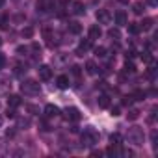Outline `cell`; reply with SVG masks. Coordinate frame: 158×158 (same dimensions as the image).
Instances as JSON below:
<instances>
[{
	"label": "cell",
	"instance_id": "cell-1",
	"mask_svg": "<svg viewBox=\"0 0 158 158\" xmlns=\"http://www.w3.org/2000/svg\"><path fill=\"white\" fill-rule=\"evenodd\" d=\"M21 91H23L24 95H37V93L41 91V86H39V82L28 78V80H24V82L21 84Z\"/></svg>",
	"mask_w": 158,
	"mask_h": 158
},
{
	"label": "cell",
	"instance_id": "cell-2",
	"mask_svg": "<svg viewBox=\"0 0 158 158\" xmlns=\"http://www.w3.org/2000/svg\"><path fill=\"white\" fill-rule=\"evenodd\" d=\"M143 130L139 128V127H132L130 128V132H128V141L130 143H134V145H141L143 143Z\"/></svg>",
	"mask_w": 158,
	"mask_h": 158
},
{
	"label": "cell",
	"instance_id": "cell-3",
	"mask_svg": "<svg viewBox=\"0 0 158 158\" xmlns=\"http://www.w3.org/2000/svg\"><path fill=\"white\" fill-rule=\"evenodd\" d=\"M97 141H99V136H97V132H95L93 128L84 130V134H82V143H84V145L91 147V145H95Z\"/></svg>",
	"mask_w": 158,
	"mask_h": 158
},
{
	"label": "cell",
	"instance_id": "cell-4",
	"mask_svg": "<svg viewBox=\"0 0 158 158\" xmlns=\"http://www.w3.org/2000/svg\"><path fill=\"white\" fill-rule=\"evenodd\" d=\"M80 117H82V115H80V110H78V108H73V106H71V108L65 110V119H67V121L76 123V121H80Z\"/></svg>",
	"mask_w": 158,
	"mask_h": 158
},
{
	"label": "cell",
	"instance_id": "cell-5",
	"mask_svg": "<svg viewBox=\"0 0 158 158\" xmlns=\"http://www.w3.org/2000/svg\"><path fill=\"white\" fill-rule=\"evenodd\" d=\"M97 21H99V24H110L112 13H110L108 10H99V11H97Z\"/></svg>",
	"mask_w": 158,
	"mask_h": 158
},
{
	"label": "cell",
	"instance_id": "cell-6",
	"mask_svg": "<svg viewBox=\"0 0 158 158\" xmlns=\"http://www.w3.org/2000/svg\"><path fill=\"white\" fill-rule=\"evenodd\" d=\"M37 73H39V78H41V80H50V76H52V69H50L48 65H39Z\"/></svg>",
	"mask_w": 158,
	"mask_h": 158
},
{
	"label": "cell",
	"instance_id": "cell-7",
	"mask_svg": "<svg viewBox=\"0 0 158 158\" xmlns=\"http://www.w3.org/2000/svg\"><path fill=\"white\" fill-rule=\"evenodd\" d=\"M69 84H71V82H69V76H67V74H60V76L56 78V86H58L60 89H67Z\"/></svg>",
	"mask_w": 158,
	"mask_h": 158
},
{
	"label": "cell",
	"instance_id": "cell-8",
	"mask_svg": "<svg viewBox=\"0 0 158 158\" xmlns=\"http://www.w3.org/2000/svg\"><path fill=\"white\" fill-rule=\"evenodd\" d=\"M89 48H91V39H84V41H80V47H78L76 54L78 56H84V52H88Z\"/></svg>",
	"mask_w": 158,
	"mask_h": 158
},
{
	"label": "cell",
	"instance_id": "cell-9",
	"mask_svg": "<svg viewBox=\"0 0 158 158\" xmlns=\"http://www.w3.org/2000/svg\"><path fill=\"white\" fill-rule=\"evenodd\" d=\"M45 115L47 117H56V115H60V108L54 106V104H47L45 106Z\"/></svg>",
	"mask_w": 158,
	"mask_h": 158
},
{
	"label": "cell",
	"instance_id": "cell-10",
	"mask_svg": "<svg viewBox=\"0 0 158 158\" xmlns=\"http://www.w3.org/2000/svg\"><path fill=\"white\" fill-rule=\"evenodd\" d=\"M102 35V30H101V26L99 24H93L91 28H89V39L93 41V39H99Z\"/></svg>",
	"mask_w": 158,
	"mask_h": 158
},
{
	"label": "cell",
	"instance_id": "cell-11",
	"mask_svg": "<svg viewBox=\"0 0 158 158\" xmlns=\"http://www.w3.org/2000/svg\"><path fill=\"white\" fill-rule=\"evenodd\" d=\"M21 97L19 95H10L8 97V108H17V106H21Z\"/></svg>",
	"mask_w": 158,
	"mask_h": 158
},
{
	"label": "cell",
	"instance_id": "cell-12",
	"mask_svg": "<svg viewBox=\"0 0 158 158\" xmlns=\"http://www.w3.org/2000/svg\"><path fill=\"white\" fill-rule=\"evenodd\" d=\"M152 26H154V21H152L151 17H145V19L139 23V28L145 30V32H147V30H152Z\"/></svg>",
	"mask_w": 158,
	"mask_h": 158
},
{
	"label": "cell",
	"instance_id": "cell-13",
	"mask_svg": "<svg viewBox=\"0 0 158 158\" xmlns=\"http://www.w3.org/2000/svg\"><path fill=\"white\" fill-rule=\"evenodd\" d=\"M69 32H71V34H76V35H78V34L82 32V24L78 23V21H73V23H69Z\"/></svg>",
	"mask_w": 158,
	"mask_h": 158
},
{
	"label": "cell",
	"instance_id": "cell-14",
	"mask_svg": "<svg viewBox=\"0 0 158 158\" xmlns=\"http://www.w3.org/2000/svg\"><path fill=\"white\" fill-rule=\"evenodd\" d=\"M115 24H119V26L127 24V13H125L123 10H119V11L115 13Z\"/></svg>",
	"mask_w": 158,
	"mask_h": 158
},
{
	"label": "cell",
	"instance_id": "cell-15",
	"mask_svg": "<svg viewBox=\"0 0 158 158\" xmlns=\"http://www.w3.org/2000/svg\"><path fill=\"white\" fill-rule=\"evenodd\" d=\"M73 13H74V15H84V13H86L84 4H82V2H74V4H73Z\"/></svg>",
	"mask_w": 158,
	"mask_h": 158
},
{
	"label": "cell",
	"instance_id": "cell-16",
	"mask_svg": "<svg viewBox=\"0 0 158 158\" xmlns=\"http://www.w3.org/2000/svg\"><path fill=\"white\" fill-rule=\"evenodd\" d=\"M86 71H88V74H97V63L93 60L86 61Z\"/></svg>",
	"mask_w": 158,
	"mask_h": 158
},
{
	"label": "cell",
	"instance_id": "cell-17",
	"mask_svg": "<svg viewBox=\"0 0 158 158\" xmlns=\"http://www.w3.org/2000/svg\"><path fill=\"white\" fill-rule=\"evenodd\" d=\"M143 10H145V4H143V2H134V4H132V11H134L136 15H141Z\"/></svg>",
	"mask_w": 158,
	"mask_h": 158
},
{
	"label": "cell",
	"instance_id": "cell-18",
	"mask_svg": "<svg viewBox=\"0 0 158 158\" xmlns=\"http://www.w3.org/2000/svg\"><path fill=\"white\" fill-rule=\"evenodd\" d=\"M110 141H112V145H117V147H119V145L123 143V136L115 132V134H112V136H110Z\"/></svg>",
	"mask_w": 158,
	"mask_h": 158
},
{
	"label": "cell",
	"instance_id": "cell-19",
	"mask_svg": "<svg viewBox=\"0 0 158 158\" xmlns=\"http://www.w3.org/2000/svg\"><path fill=\"white\" fill-rule=\"evenodd\" d=\"M108 35H110L114 41H119V39H121V32H119L117 28H110V30H108Z\"/></svg>",
	"mask_w": 158,
	"mask_h": 158
},
{
	"label": "cell",
	"instance_id": "cell-20",
	"mask_svg": "<svg viewBox=\"0 0 158 158\" xmlns=\"http://www.w3.org/2000/svg\"><path fill=\"white\" fill-rule=\"evenodd\" d=\"M99 106L101 108H108L110 106V97L108 95H101L99 97Z\"/></svg>",
	"mask_w": 158,
	"mask_h": 158
},
{
	"label": "cell",
	"instance_id": "cell-21",
	"mask_svg": "<svg viewBox=\"0 0 158 158\" xmlns=\"http://www.w3.org/2000/svg\"><path fill=\"white\" fill-rule=\"evenodd\" d=\"M128 32H130L132 35H136V34H139V32H141V28H139V24L130 23V24H128Z\"/></svg>",
	"mask_w": 158,
	"mask_h": 158
},
{
	"label": "cell",
	"instance_id": "cell-22",
	"mask_svg": "<svg viewBox=\"0 0 158 158\" xmlns=\"http://www.w3.org/2000/svg\"><path fill=\"white\" fill-rule=\"evenodd\" d=\"M127 117H128L130 121H136V119L139 117V110H136V108H132V110H130V112L127 114Z\"/></svg>",
	"mask_w": 158,
	"mask_h": 158
},
{
	"label": "cell",
	"instance_id": "cell-23",
	"mask_svg": "<svg viewBox=\"0 0 158 158\" xmlns=\"http://www.w3.org/2000/svg\"><path fill=\"white\" fill-rule=\"evenodd\" d=\"M32 35H34V28H32V26H26V28H23V37L30 39Z\"/></svg>",
	"mask_w": 158,
	"mask_h": 158
},
{
	"label": "cell",
	"instance_id": "cell-24",
	"mask_svg": "<svg viewBox=\"0 0 158 158\" xmlns=\"http://www.w3.org/2000/svg\"><path fill=\"white\" fill-rule=\"evenodd\" d=\"M106 154H108V156H117V154H119L117 145H110V147L106 149Z\"/></svg>",
	"mask_w": 158,
	"mask_h": 158
},
{
	"label": "cell",
	"instance_id": "cell-25",
	"mask_svg": "<svg viewBox=\"0 0 158 158\" xmlns=\"http://www.w3.org/2000/svg\"><path fill=\"white\" fill-rule=\"evenodd\" d=\"M141 60H143L145 63H151V61H152V54H151L149 50H145V52H141Z\"/></svg>",
	"mask_w": 158,
	"mask_h": 158
},
{
	"label": "cell",
	"instance_id": "cell-26",
	"mask_svg": "<svg viewBox=\"0 0 158 158\" xmlns=\"http://www.w3.org/2000/svg\"><path fill=\"white\" fill-rule=\"evenodd\" d=\"M95 56L104 58V56H106V48H104V47H97V48H95Z\"/></svg>",
	"mask_w": 158,
	"mask_h": 158
},
{
	"label": "cell",
	"instance_id": "cell-27",
	"mask_svg": "<svg viewBox=\"0 0 158 158\" xmlns=\"http://www.w3.org/2000/svg\"><path fill=\"white\" fill-rule=\"evenodd\" d=\"M134 71H136V67H134V63L127 60V63H125V73H134Z\"/></svg>",
	"mask_w": 158,
	"mask_h": 158
},
{
	"label": "cell",
	"instance_id": "cell-28",
	"mask_svg": "<svg viewBox=\"0 0 158 158\" xmlns=\"http://www.w3.org/2000/svg\"><path fill=\"white\" fill-rule=\"evenodd\" d=\"M26 110H28L30 114H34V115H37V114H39V106H35V104H28V106H26Z\"/></svg>",
	"mask_w": 158,
	"mask_h": 158
},
{
	"label": "cell",
	"instance_id": "cell-29",
	"mask_svg": "<svg viewBox=\"0 0 158 158\" xmlns=\"http://www.w3.org/2000/svg\"><path fill=\"white\" fill-rule=\"evenodd\" d=\"M132 99H134V101H143V99H145V91H136V93L132 95Z\"/></svg>",
	"mask_w": 158,
	"mask_h": 158
},
{
	"label": "cell",
	"instance_id": "cell-30",
	"mask_svg": "<svg viewBox=\"0 0 158 158\" xmlns=\"http://www.w3.org/2000/svg\"><path fill=\"white\" fill-rule=\"evenodd\" d=\"M0 28H2V30L8 28V17H2V21H0Z\"/></svg>",
	"mask_w": 158,
	"mask_h": 158
},
{
	"label": "cell",
	"instance_id": "cell-31",
	"mask_svg": "<svg viewBox=\"0 0 158 158\" xmlns=\"http://www.w3.org/2000/svg\"><path fill=\"white\" fill-rule=\"evenodd\" d=\"M132 101H134V99H132V95H130V97H125V101H123V106H130V104H132Z\"/></svg>",
	"mask_w": 158,
	"mask_h": 158
},
{
	"label": "cell",
	"instance_id": "cell-32",
	"mask_svg": "<svg viewBox=\"0 0 158 158\" xmlns=\"http://www.w3.org/2000/svg\"><path fill=\"white\" fill-rule=\"evenodd\" d=\"M119 114H121V108H119V106H114V108H112V115H114V117H117Z\"/></svg>",
	"mask_w": 158,
	"mask_h": 158
},
{
	"label": "cell",
	"instance_id": "cell-33",
	"mask_svg": "<svg viewBox=\"0 0 158 158\" xmlns=\"http://www.w3.org/2000/svg\"><path fill=\"white\" fill-rule=\"evenodd\" d=\"M17 52H19V54H26L28 48H26V47H17Z\"/></svg>",
	"mask_w": 158,
	"mask_h": 158
},
{
	"label": "cell",
	"instance_id": "cell-34",
	"mask_svg": "<svg viewBox=\"0 0 158 158\" xmlns=\"http://www.w3.org/2000/svg\"><path fill=\"white\" fill-rule=\"evenodd\" d=\"M73 74H74V76H80V67L74 65V67H73Z\"/></svg>",
	"mask_w": 158,
	"mask_h": 158
},
{
	"label": "cell",
	"instance_id": "cell-35",
	"mask_svg": "<svg viewBox=\"0 0 158 158\" xmlns=\"http://www.w3.org/2000/svg\"><path fill=\"white\" fill-rule=\"evenodd\" d=\"M6 65V58H4V54H0V69H2Z\"/></svg>",
	"mask_w": 158,
	"mask_h": 158
},
{
	"label": "cell",
	"instance_id": "cell-36",
	"mask_svg": "<svg viewBox=\"0 0 158 158\" xmlns=\"http://www.w3.org/2000/svg\"><path fill=\"white\" fill-rule=\"evenodd\" d=\"M8 117H11V119H13V117H15V110H13V108H11V110H10V108H8Z\"/></svg>",
	"mask_w": 158,
	"mask_h": 158
},
{
	"label": "cell",
	"instance_id": "cell-37",
	"mask_svg": "<svg viewBox=\"0 0 158 158\" xmlns=\"http://www.w3.org/2000/svg\"><path fill=\"white\" fill-rule=\"evenodd\" d=\"M149 4L151 6H156V0H149Z\"/></svg>",
	"mask_w": 158,
	"mask_h": 158
},
{
	"label": "cell",
	"instance_id": "cell-38",
	"mask_svg": "<svg viewBox=\"0 0 158 158\" xmlns=\"http://www.w3.org/2000/svg\"><path fill=\"white\" fill-rule=\"evenodd\" d=\"M4 4H6V0H0V8H2Z\"/></svg>",
	"mask_w": 158,
	"mask_h": 158
},
{
	"label": "cell",
	"instance_id": "cell-39",
	"mask_svg": "<svg viewBox=\"0 0 158 158\" xmlns=\"http://www.w3.org/2000/svg\"><path fill=\"white\" fill-rule=\"evenodd\" d=\"M119 2H123V4H127V2H128V0H119Z\"/></svg>",
	"mask_w": 158,
	"mask_h": 158
},
{
	"label": "cell",
	"instance_id": "cell-40",
	"mask_svg": "<svg viewBox=\"0 0 158 158\" xmlns=\"http://www.w3.org/2000/svg\"><path fill=\"white\" fill-rule=\"evenodd\" d=\"M2 121H4V119H2V117H0V125H2Z\"/></svg>",
	"mask_w": 158,
	"mask_h": 158
},
{
	"label": "cell",
	"instance_id": "cell-41",
	"mask_svg": "<svg viewBox=\"0 0 158 158\" xmlns=\"http://www.w3.org/2000/svg\"><path fill=\"white\" fill-rule=\"evenodd\" d=\"M0 45H2V39H0Z\"/></svg>",
	"mask_w": 158,
	"mask_h": 158
}]
</instances>
